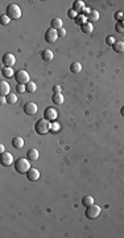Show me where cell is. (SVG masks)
I'll return each mask as SVG.
<instances>
[{
  "label": "cell",
  "mask_w": 124,
  "mask_h": 238,
  "mask_svg": "<svg viewBox=\"0 0 124 238\" xmlns=\"http://www.w3.org/2000/svg\"><path fill=\"white\" fill-rule=\"evenodd\" d=\"M50 128H51V125H50V122L46 120V119H40V120H37L36 122V125H35V130L38 135H45V134H48L50 131Z\"/></svg>",
  "instance_id": "6da1fadb"
},
{
  "label": "cell",
  "mask_w": 124,
  "mask_h": 238,
  "mask_svg": "<svg viewBox=\"0 0 124 238\" xmlns=\"http://www.w3.org/2000/svg\"><path fill=\"white\" fill-rule=\"evenodd\" d=\"M15 169H16V172H19V173H27V172L30 169V162H29V159H24V158L17 159L16 162H15Z\"/></svg>",
  "instance_id": "7a4b0ae2"
},
{
  "label": "cell",
  "mask_w": 124,
  "mask_h": 238,
  "mask_svg": "<svg viewBox=\"0 0 124 238\" xmlns=\"http://www.w3.org/2000/svg\"><path fill=\"white\" fill-rule=\"evenodd\" d=\"M7 16L11 20H17L21 17V8L17 4H9L7 7Z\"/></svg>",
  "instance_id": "3957f363"
},
{
  "label": "cell",
  "mask_w": 124,
  "mask_h": 238,
  "mask_svg": "<svg viewBox=\"0 0 124 238\" xmlns=\"http://www.w3.org/2000/svg\"><path fill=\"white\" fill-rule=\"evenodd\" d=\"M15 80L17 83H23V85H27V83L30 81V77H29V73L27 72V70H17V72L15 73Z\"/></svg>",
  "instance_id": "277c9868"
},
{
  "label": "cell",
  "mask_w": 124,
  "mask_h": 238,
  "mask_svg": "<svg viewBox=\"0 0 124 238\" xmlns=\"http://www.w3.org/2000/svg\"><path fill=\"white\" fill-rule=\"evenodd\" d=\"M100 207H98V205L93 204L90 205V207L86 208V212H84V214H86V217L89 218V220H94V218H96L100 214Z\"/></svg>",
  "instance_id": "5b68a950"
},
{
  "label": "cell",
  "mask_w": 124,
  "mask_h": 238,
  "mask_svg": "<svg viewBox=\"0 0 124 238\" xmlns=\"http://www.w3.org/2000/svg\"><path fill=\"white\" fill-rule=\"evenodd\" d=\"M57 38H58L57 30L53 29V28H49L46 30V33H45V41H46L48 44H54L57 41Z\"/></svg>",
  "instance_id": "8992f818"
},
{
  "label": "cell",
  "mask_w": 124,
  "mask_h": 238,
  "mask_svg": "<svg viewBox=\"0 0 124 238\" xmlns=\"http://www.w3.org/2000/svg\"><path fill=\"white\" fill-rule=\"evenodd\" d=\"M44 119H46L49 122H53L57 119V111H56V108L53 107H46L44 110Z\"/></svg>",
  "instance_id": "52a82bcc"
},
{
  "label": "cell",
  "mask_w": 124,
  "mask_h": 238,
  "mask_svg": "<svg viewBox=\"0 0 124 238\" xmlns=\"http://www.w3.org/2000/svg\"><path fill=\"white\" fill-rule=\"evenodd\" d=\"M2 61H3V64H4V66L11 68V66H13L15 64H16V57L12 54V53H5V54L3 56Z\"/></svg>",
  "instance_id": "ba28073f"
},
{
  "label": "cell",
  "mask_w": 124,
  "mask_h": 238,
  "mask_svg": "<svg viewBox=\"0 0 124 238\" xmlns=\"http://www.w3.org/2000/svg\"><path fill=\"white\" fill-rule=\"evenodd\" d=\"M37 111H38V107L35 102H27L24 105V113L27 115H35Z\"/></svg>",
  "instance_id": "9c48e42d"
},
{
  "label": "cell",
  "mask_w": 124,
  "mask_h": 238,
  "mask_svg": "<svg viewBox=\"0 0 124 238\" xmlns=\"http://www.w3.org/2000/svg\"><path fill=\"white\" fill-rule=\"evenodd\" d=\"M0 163L4 167H8L13 163V156H12V153L9 152H3L2 156H0Z\"/></svg>",
  "instance_id": "30bf717a"
},
{
  "label": "cell",
  "mask_w": 124,
  "mask_h": 238,
  "mask_svg": "<svg viewBox=\"0 0 124 238\" xmlns=\"http://www.w3.org/2000/svg\"><path fill=\"white\" fill-rule=\"evenodd\" d=\"M25 175H27V179L29 181H37V180L40 179V172H38V169H36V168H30Z\"/></svg>",
  "instance_id": "8fae6325"
},
{
  "label": "cell",
  "mask_w": 124,
  "mask_h": 238,
  "mask_svg": "<svg viewBox=\"0 0 124 238\" xmlns=\"http://www.w3.org/2000/svg\"><path fill=\"white\" fill-rule=\"evenodd\" d=\"M0 94H2V97H5V95L9 94V83L7 81L0 82Z\"/></svg>",
  "instance_id": "7c38bea8"
},
{
  "label": "cell",
  "mask_w": 124,
  "mask_h": 238,
  "mask_svg": "<svg viewBox=\"0 0 124 238\" xmlns=\"http://www.w3.org/2000/svg\"><path fill=\"white\" fill-rule=\"evenodd\" d=\"M27 158L29 159V162H36V160L40 158V153L36 148H30L28 152H27Z\"/></svg>",
  "instance_id": "4fadbf2b"
},
{
  "label": "cell",
  "mask_w": 124,
  "mask_h": 238,
  "mask_svg": "<svg viewBox=\"0 0 124 238\" xmlns=\"http://www.w3.org/2000/svg\"><path fill=\"white\" fill-rule=\"evenodd\" d=\"M53 57H54V54H53V52H51L50 49H45V50H42V53H41V58H42L44 61L50 62L51 60H53Z\"/></svg>",
  "instance_id": "5bb4252c"
},
{
  "label": "cell",
  "mask_w": 124,
  "mask_h": 238,
  "mask_svg": "<svg viewBox=\"0 0 124 238\" xmlns=\"http://www.w3.org/2000/svg\"><path fill=\"white\" fill-rule=\"evenodd\" d=\"M62 20L60 17H54L53 20L50 21V28H53V29H56V30H58V29H61V28H63L62 27Z\"/></svg>",
  "instance_id": "9a60e30c"
},
{
  "label": "cell",
  "mask_w": 124,
  "mask_h": 238,
  "mask_svg": "<svg viewBox=\"0 0 124 238\" xmlns=\"http://www.w3.org/2000/svg\"><path fill=\"white\" fill-rule=\"evenodd\" d=\"M12 146H13V148L20 150V148L24 147V140L20 136H15L13 139H12Z\"/></svg>",
  "instance_id": "2e32d148"
},
{
  "label": "cell",
  "mask_w": 124,
  "mask_h": 238,
  "mask_svg": "<svg viewBox=\"0 0 124 238\" xmlns=\"http://www.w3.org/2000/svg\"><path fill=\"white\" fill-rule=\"evenodd\" d=\"M87 19L90 20V23H95L99 20V12H98L96 9H91L90 14H87Z\"/></svg>",
  "instance_id": "e0dca14e"
},
{
  "label": "cell",
  "mask_w": 124,
  "mask_h": 238,
  "mask_svg": "<svg viewBox=\"0 0 124 238\" xmlns=\"http://www.w3.org/2000/svg\"><path fill=\"white\" fill-rule=\"evenodd\" d=\"M73 9L75 12H78V14H82V12L84 11V3L81 2V0H75L74 4H73Z\"/></svg>",
  "instance_id": "ac0fdd59"
},
{
  "label": "cell",
  "mask_w": 124,
  "mask_h": 238,
  "mask_svg": "<svg viewBox=\"0 0 124 238\" xmlns=\"http://www.w3.org/2000/svg\"><path fill=\"white\" fill-rule=\"evenodd\" d=\"M93 30H94V25L93 23H84L82 24V32L83 33H86V35H90V33H93Z\"/></svg>",
  "instance_id": "d6986e66"
},
{
  "label": "cell",
  "mask_w": 124,
  "mask_h": 238,
  "mask_svg": "<svg viewBox=\"0 0 124 238\" xmlns=\"http://www.w3.org/2000/svg\"><path fill=\"white\" fill-rule=\"evenodd\" d=\"M112 48H114V52H116V53H124V42L123 41H116L112 45Z\"/></svg>",
  "instance_id": "ffe728a7"
},
{
  "label": "cell",
  "mask_w": 124,
  "mask_h": 238,
  "mask_svg": "<svg viewBox=\"0 0 124 238\" xmlns=\"http://www.w3.org/2000/svg\"><path fill=\"white\" fill-rule=\"evenodd\" d=\"M2 75L4 77V78H11V77H13V70H12V68H7V66H4L2 69Z\"/></svg>",
  "instance_id": "44dd1931"
},
{
  "label": "cell",
  "mask_w": 124,
  "mask_h": 238,
  "mask_svg": "<svg viewBox=\"0 0 124 238\" xmlns=\"http://www.w3.org/2000/svg\"><path fill=\"white\" fill-rule=\"evenodd\" d=\"M51 101H53V103H54V105H58V106H60V105L63 103V95H62L61 93H57V94L53 95Z\"/></svg>",
  "instance_id": "7402d4cb"
},
{
  "label": "cell",
  "mask_w": 124,
  "mask_h": 238,
  "mask_svg": "<svg viewBox=\"0 0 124 238\" xmlns=\"http://www.w3.org/2000/svg\"><path fill=\"white\" fill-rule=\"evenodd\" d=\"M94 204V198H93V196H84L83 198H82V205L83 207H90V205H93Z\"/></svg>",
  "instance_id": "603a6c76"
},
{
  "label": "cell",
  "mask_w": 124,
  "mask_h": 238,
  "mask_svg": "<svg viewBox=\"0 0 124 238\" xmlns=\"http://www.w3.org/2000/svg\"><path fill=\"white\" fill-rule=\"evenodd\" d=\"M70 70H71V73H79L82 70V65L79 62H73L70 66Z\"/></svg>",
  "instance_id": "cb8c5ba5"
},
{
  "label": "cell",
  "mask_w": 124,
  "mask_h": 238,
  "mask_svg": "<svg viewBox=\"0 0 124 238\" xmlns=\"http://www.w3.org/2000/svg\"><path fill=\"white\" fill-rule=\"evenodd\" d=\"M25 86H27V91H28V93H35V91H36V89H37L36 83H35L33 81H29Z\"/></svg>",
  "instance_id": "d4e9b609"
},
{
  "label": "cell",
  "mask_w": 124,
  "mask_h": 238,
  "mask_svg": "<svg viewBox=\"0 0 124 238\" xmlns=\"http://www.w3.org/2000/svg\"><path fill=\"white\" fill-rule=\"evenodd\" d=\"M7 101H8V103H11V105H15L16 102H17V97H16V94H12V93H9V94L7 95Z\"/></svg>",
  "instance_id": "484cf974"
},
{
  "label": "cell",
  "mask_w": 124,
  "mask_h": 238,
  "mask_svg": "<svg viewBox=\"0 0 124 238\" xmlns=\"http://www.w3.org/2000/svg\"><path fill=\"white\" fill-rule=\"evenodd\" d=\"M115 19L117 20V23H124V12L117 11L115 14Z\"/></svg>",
  "instance_id": "4316f807"
},
{
  "label": "cell",
  "mask_w": 124,
  "mask_h": 238,
  "mask_svg": "<svg viewBox=\"0 0 124 238\" xmlns=\"http://www.w3.org/2000/svg\"><path fill=\"white\" fill-rule=\"evenodd\" d=\"M115 30L117 33H124V23H117L115 25Z\"/></svg>",
  "instance_id": "83f0119b"
},
{
  "label": "cell",
  "mask_w": 124,
  "mask_h": 238,
  "mask_svg": "<svg viewBox=\"0 0 124 238\" xmlns=\"http://www.w3.org/2000/svg\"><path fill=\"white\" fill-rule=\"evenodd\" d=\"M9 21H11V19L7 15H3L2 17H0V23H2V25H8Z\"/></svg>",
  "instance_id": "f1b7e54d"
},
{
  "label": "cell",
  "mask_w": 124,
  "mask_h": 238,
  "mask_svg": "<svg viewBox=\"0 0 124 238\" xmlns=\"http://www.w3.org/2000/svg\"><path fill=\"white\" fill-rule=\"evenodd\" d=\"M16 91H17V93H24V91H27V86L23 85V83H17Z\"/></svg>",
  "instance_id": "f546056e"
},
{
  "label": "cell",
  "mask_w": 124,
  "mask_h": 238,
  "mask_svg": "<svg viewBox=\"0 0 124 238\" xmlns=\"http://www.w3.org/2000/svg\"><path fill=\"white\" fill-rule=\"evenodd\" d=\"M67 17H69V19H74V20H75V19L78 17V15H77V12H75L74 9L70 8V9L67 11Z\"/></svg>",
  "instance_id": "4dcf8cb0"
},
{
  "label": "cell",
  "mask_w": 124,
  "mask_h": 238,
  "mask_svg": "<svg viewBox=\"0 0 124 238\" xmlns=\"http://www.w3.org/2000/svg\"><path fill=\"white\" fill-rule=\"evenodd\" d=\"M116 41H115V38H114V36H107L106 37V44L107 45H114Z\"/></svg>",
  "instance_id": "1f68e13d"
},
{
  "label": "cell",
  "mask_w": 124,
  "mask_h": 238,
  "mask_svg": "<svg viewBox=\"0 0 124 238\" xmlns=\"http://www.w3.org/2000/svg\"><path fill=\"white\" fill-rule=\"evenodd\" d=\"M57 33H58V37H65V36H66V29L61 28V29L57 30Z\"/></svg>",
  "instance_id": "d6a6232c"
},
{
  "label": "cell",
  "mask_w": 124,
  "mask_h": 238,
  "mask_svg": "<svg viewBox=\"0 0 124 238\" xmlns=\"http://www.w3.org/2000/svg\"><path fill=\"white\" fill-rule=\"evenodd\" d=\"M61 90H62V87H61L60 85H56V86L53 87V91H54V94H57V93H61Z\"/></svg>",
  "instance_id": "836d02e7"
},
{
  "label": "cell",
  "mask_w": 124,
  "mask_h": 238,
  "mask_svg": "<svg viewBox=\"0 0 124 238\" xmlns=\"http://www.w3.org/2000/svg\"><path fill=\"white\" fill-rule=\"evenodd\" d=\"M75 21H77L78 24H81V23H82V24H84V23H83V17H82V16H78V17L75 19Z\"/></svg>",
  "instance_id": "e575fe53"
},
{
  "label": "cell",
  "mask_w": 124,
  "mask_h": 238,
  "mask_svg": "<svg viewBox=\"0 0 124 238\" xmlns=\"http://www.w3.org/2000/svg\"><path fill=\"white\" fill-rule=\"evenodd\" d=\"M0 103H2V105H5V103H8L7 98H5V97H2V98H0Z\"/></svg>",
  "instance_id": "d590c367"
},
{
  "label": "cell",
  "mask_w": 124,
  "mask_h": 238,
  "mask_svg": "<svg viewBox=\"0 0 124 238\" xmlns=\"http://www.w3.org/2000/svg\"><path fill=\"white\" fill-rule=\"evenodd\" d=\"M0 152H2V153L4 152V146L3 144H0Z\"/></svg>",
  "instance_id": "8d00e7d4"
},
{
  "label": "cell",
  "mask_w": 124,
  "mask_h": 238,
  "mask_svg": "<svg viewBox=\"0 0 124 238\" xmlns=\"http://www.w3.org/2000/svg\"><path fill=\"white\" fill-rule=\"evenodd\" d=\"M120 114H121V115H123V117H124V106H123V107L120 108Z\"/></svg>",
  "instance_id": "74e56055"
},
{
  "label": "cell",
  "mask_w": 124,
  "mask_h": 238,
  "mask_svg": "<svg viewBox=\"0 0 124 238\" xmlns=\"http://www.w3.org/2000/svg\"><path fill=\"white\" fill-rule=\"evenodd\" d=\"M57 128H58V125H54V126H53V131H58Z\"/></svg>",
  "instance_id": "f35d334b"
}]
</instances>
